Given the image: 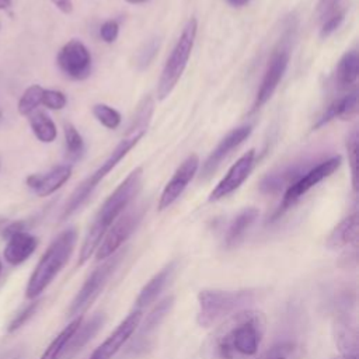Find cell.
<instances>
[{"instance_id":"obj_22","label":"cell","mask_w":359,"mask_h":359,"mask_svg":"<svg viewBox=\"0 0 359 359\" xmlns=\"http://www.w3.org/2000/svg\"><path fill=\"white\" fill-rule=\"evenodd\" d=\"M358 227H359V217L358 213L353 212L349 216L344 217L328 234L325 240V245L331 250L344 248L351 244H356L358 240Z\"/></svg>"},{"instance_id":"obj_4","label":"cell","mask_w":359,"mask_h":359,"mask_svg":"<svg viewBox=\"0 0 359 359\" xmlns=\"http://www.w3.org/2000/svg\"><path fill=\"white\" fill-rule=\"evenodd\" d=\"M257 292L254 289L222 290L203 289L198 293V314L196 323L201 327H210L224 320L236 311L248 309L254 303Z\"/></svg>"},{"instance_id":"obj_18","label":"cell","mask_w":359,"mask_h":359,"mask_svg":"<svg viewBox=\"0 0 359 359\" xmlns=\"http://www.w3.org/2000/svg\"><path fill=\"white\" fill-rule=\"evenodd\" d=\"M6 248L3 251L4 259L10 265H20L27 261L38 247V238L25 230L10 234Z\"/></svg>"},{"instance_id":"obj_28","label":"cell","mask_w":359,"mask_h":359,"mask_svg":"<svg viewBox=\"0 0 359 359\" xmlns=\"http://www.w3.org/2000/svg\"><path fill=\"white\" fill-rule=\"evenodd\" d=\"M83 321V317H77L73 318L53 339L52 342L48 345V348L43 351L42 356L39 359H60L62 353L69 342V339L72 338V335L74 334V331L77 330V327L80 325V323Z\"/></svg>"},{"instance_id":"obj_12","label":"cell","mask_w":359,"mask_h":359,"mask_svg":"<svg viewBox=\"0 0 359 359\" xmlns=\"http://www.w3.org/2000/svg\"><path fill=\"white\" fill-rule=\"evenodd\" d=\"M142 314H143L142 310L133 309L119 323V325L114 330V332H111L107 337V339L93 351L88 359H112L137 330L142 321Z\"/></svg>"},{"instance_id":"obj_24","label":"cell","mask_w":359,"mask_h":359,"mask_svg":"<svg viewBox=\"0 0 359 359\" xmlns=\"http://www.w3.org/2000/svg\"><path fill=\"white\" fill-rule=\"evenodd\" d=\"M259 212L257 208H245L243 209L230 223L226 237H224V245L227 248H231L237 245L248 231V229L254 224L257 220Z\"/></svg>"},{"instance_id":"obj_30","label":"cell","mask_w":359,"mask_h":359,"mask_svg":"<svg viewBox=\"0 0 359 359\" xmlns=\"http://www.w3.org/2000/svg\"><path fill=\"white\" fill-rule=\"evenodd\" d=\"M65 133V146H66V157L70 161H77L81 158L84 153V140L79 130L72 123H65L63 126Z\"/></svg>"},{"instance_id":"obj_34","label":"cell","mask_w":359,"mask_h":359,"mask_svg":"<svg viewBox=\"0 0 359 359\" xmlns=\"http://www.w3.org/2000/svg\"><path fill=\"white\" fill-rule=\"evenodd\" d=\"M39 306H41V300H36V299H34L31 303H28L21 311H18L17 314H15V317L10 321V324H8V327H7V332H15L17 330H20L22 325H25L27 324V321L28 320H31L32 317H34V314L38 311V309H39Z\"/></svg>"},{"instance_id":"obj_8","label":"cell","mask_w":359,"mask_h":359,"mask_svg":"<svg viewBox=\"0 0 359 359\" xmlns=\"http://www.w3.org/2000/svg\"><path fill=\"white\" fill-rule=\"evenodd\" d=\"M342 157L341 156H332L330 158H325L320 161L317 165L309 168L304 171L303 175H300L294 182H292L283 194L282 202L276 212L272 216V220L278 219L280 215H283L289 208H292L304 194H307L311 188H314L317 184L332 175L341 165Z\"/></svg>"},{"instance_id":"obj_17","label":"cell","mask_w":359,"mask_h":359,"mask_svg":"<svg viewBox=\"0 0 359 359\" xmlns=\"http://www.w3.org/2000/svg\"><path fill=\"white\" fill-rule=\"evenodd\" d=\"M72 177V165L70 164H59L55 165L45 174H31L27 177V187L36 194L38 196H49L62 188L69 178Z\"/></svg>"},{"instance_id":"obj_35","label":"cell","mask_w":359,"mask_h":359,"mask_svg":"<svg viewBox=\"0 0 359 359\" xmlns=\"http://www.w3.org/2000/svg\"><path fill=\"white\" fill-rule=\"evenodd\" d=\"M66 104H67V98L65 93L59 90H49V88L43 90L41 105H43L45 108L52 111H59V109H63Z\"/></svg>"},{"instance_id":"obj_26","label":"cell","mask_w":359,"mask_h":359,"mask_svg":"<svg viewBox=\"0 0 359 359\" xmlns=\"http://www.w3.org/2000/svg\"><path fill=\"white\" fill-rule=\"evenodd\" d=\"M359 74V56L358 50L352 49L342 55L337 65L335 80L341 87L355 84Z\"/></svg>"},{"instance_id":"obj_23","label":"cell","mask_w":359,"mask_h":359,"mask_svg":"<svg viewBox=\"0 0 359 359\" xmlns=\"http://www.w3.org/2000/svg\"><path fill=\"white\" fill-rule=\"evenodd\" d=\"M335 344L342 359H358V332L346 318H338L334 325Z\"/></svg>"},{"instance_id":"obj_20","label":"cell","mask_w":359,"mask_h":359,"mask_svg":"<svg viewBox=\"0 0 359 359\" xmlns=\"http://www.w3.org/2000/svg\"><path fill=\"white\" fill-rule=\"evenodd\" d=\"M104 323H105L104 313L94 314L86 323L81 321L80 325L77 327V330L74 331V334L72 335V338L69 339V342L62 353V359H72L79 351H81L83 346L87 345V342L91 341V338L100 331V328L102 327Z\"/></svg>"},{"instance_id":"obj_41","label":"cell","mask_w":359,"mask_h":359,"mask_svg":"<svg viewBox=\"0 0 359 359\" xmlns=\"http://www.w3.org/2000/svg\"><path fill=\"white\" fill-rule=\"evenodd\" d=\"M226 3H229L231 7H244L247 6L251 0H224Z\"/></svg>"},{"instance_id":"obj_7","label":"cell","mask_w":359,"mask_h":359,"mask_svg":"<svg viewBox=\"0 0 359 359\" xmlns=\"http://www.w3.org/2000/svg\"><path fill=\"white\" fill-rule=\"evenodd\" d=\"M125 257V251H116L111 257L102 261L101 265H98L86 279L74 299L72 300L69 309H67V317L69 318H77L83 317V314L90 309V306L98 299L101 292L108 285L111 276L116 271L121 259Z\"/></svg>"},{"instance_id":"obj_5","label":"cell","mask_w":359,"mask_h":359,"mask_svg":"<svg viewBox=\"0 0 359 359\" xmlns=\"http://www.w3.org/2000/svg\"><path fill=\"white\" fill-rule=\"evenodd\" d=\"M144 136V132H137L132 135L130 137H126L118 143V146L112 150L109 157L84 181H81L74 191L70 194L69 199L66 201L62 213H60V220L69 219L72 215H74L91 196L94 192L95 187L105 178V175L139 143V140Z\"/></svg>"},{"instance_id":"obj_6","label":"cell","mask_w":359,"mask_h":359,"mask_svg":"<svg viewBox=\"0 0 359 359\" xmlns=\"http://www.w3.org/2000/svg\"><path fill=\"white\" fill-rule=\"evenodd\" d=\"M196 31H198V21L195 17H191L185 22L182 32H181L175 46L172 48L170 56L167 57V62L160 74V79L157 83V98L160 101L165 100L171 94V91L177 86L178 80L181 79V76L188 65L191 52L194 49Z\"/></svg>"},{"instance_id":"obj_46","label":"cell","mask_w":359,"mask_h":359,"mask_svg":"<svg viewBox=\"0 0 359 359\" xmlns=\"http://www.w3.org/2000/svg\"><path fill=\"white\" fill-rule=\"evenodd\" d=\"M0 116H1V115H0Z\"/></svg>"},{"instance_id":"obj_27","label":"cell","mask_w":359,"mask_h":359,"mask_svg":"<svg viewBox=\"0 0 359 359\" xmlns=\"http://www.w3.org/2000/svg\"><path fill=\"white\" fill-rule=\"evenodd\" d=\"M304 346L294 339H282L271 345L255 359H302Z\"/></svg>"},{"instance_id":"obj_25","label":"cell","mask_w":359,"mask_h":359,"mask_svg":"<svg viewBox=\"0 0 359 359\" xmlns=\"http://www.w3.org/2000/svg\"><path fill=\"white\" fill-rule=\"evenodd\" d=\"M29 128L35 137L42 143H52L57 136V129L53 119L43 111H34L27 116Z\"/></svg>"},{"instance_id":"obj_1","label":"cell","mask_w":359,"mask_h":359,"mask_svg":"<svg viewBox=\"0 0 359 359\" xmlns=\"http://www.w3.org/2000/svg\"><path fill=\"white\" fill-rule=\"evenodd\" d=\"M266 330L262 311L243 309L220 321L201 346L203 359H251L257 355Z\"/></svg>"},{"instance_id":"obj_43","label":"cell","mask_w":359,"mask_h":359,"mask_svg":"<svg viewBox=\"0 0 359 359\" xmlns=\"http://www.w3.org/2000/svg\"><path fill=\"white\" fill-rule=\"evenodd\" d=\"M125 1L130 4H143V3H147L149 0H125Z\"/></svg>"},{"instance_id":"obj_2","label":"cell","mask_w":359,"mask_h":359,"mask_svg":"<svg viewBox=\"0 0 359 359\" xmlns=\"http://www.w3.org/2000/svg\"><path fill=\"white\" fill-rule=\"evenodd\" d=\"M143 168L136 167L128 174V177L114 189V192L104 201L95 213L80 247L77 266L84 265L95 252L102 237L112 226V223L121 216V213L132 203L142 188Z\"/></svg>"},{"instance_id":"obj_10","label":"cell","mask_w":359,"mask_h":359,"mask_svg":"<svg viewBox=\"0 0 359 359\" xmlns=\"http://www.w3.org/2000/svg\"><path fill=\"white\" fill-rule=\"evenodd\" d=\"M289 59H290V48H289L287 41L283 39L282 43H279L273 49V52L268 60V65H266L264 77L261 80L259 88L257 91L251 112L258 111L271 100V97L273 95L275 90L278 88V86L287 69Z\"/></svg>"},{"instance_id":"obj_40","label":"cell","mask_w":359,"mask_h":359,"mask_svg":"<svg viewBox=\"0 0 359 359\" xmlns=\"http://www.w3.org/2000/svg\"><path fill=\"white\" fill-rule=\"evenodd\" d=\"M57 10L65 14H70L73 11V0H50Z\"/></svg>"},{"instance_id":"obj_19","label":"cell","mask_w":359,"mask_h":359,"mask_svg":"<svg viewBox=\"0 0 359 359\" xmlns=\"http://www.w3.org/2000/svg\"><path fill=\"white\" fill-rule=\"evenodd\" d=\"M177 271V261H171L168 262L164 268H161L139 292L136 300H135V306L133 309L136 310H142L144 307H147L149 304H151L158 296L160 293L164 290V287L167 286V283L170 282V279L172 278L174 272Z\"/></svg>"},{"instance_id":"obj_13","label":"cell","mask_w":359,"mask_h":359,"mask_svg":"<svg viewBox=\"0 0 359 359\" xmlns=\"http://www.w3.org/2000/svg\"><path fill=\"white\" fill-rule=\"evenodd\" d=\"M255 163V150L245 151L227 171V174L217 182V185L209 194V202L220 201L233 194L248 178Z\"/></svg>"},{"instance_id":"obj_31","label":"cell","mask_w":359,"mask_h":359,"mask_svg":"<svg viewBox=\"0 0 359 359\" xmlns=\"http://www.w3.org/2000/svg\"><path fill=\"white\" fill-rule=\"evenodd\" d=\"M151 114H153V100L150 97H146L140 102V105L132 119V123L128 128V133L135 135L137 132H146V128L149 125Z\"/></svg>"},{"instance_id":"obj_39","label":"cell","mask_w":359,"mask_h":359,"mask_svg":"<svg viewBox=\"0 0 359 359\" xmlns=\"http://www.w3.org/2000/svg\"><path fill=\"white\" fill-rule=\"evenodd\" d=\"M341 0H318L317 4V15L321 21L327 20L330 15L339 10Z\"/></svg>"},{"instance_id":"obj_33","label":"cell","mask_w":359,"mask_h":359,"mask_svg":"<svg viewBox=\"0 0 359 359\" xmlns=\"http://www.w3.org/2000/svg\"><path fill=\"white\" fill-rule=\"evenodd\" d=\"M93 115L108 129H116L121 125V114L107 104H95L93 107Z\"/></svg>"},{"instance_id":"obj_42","label":"cell","mask_w":359,"mask_h":359,"mask_svg":"<svg viewBox=\"0 0 359 359\" xmlns=\"http://www.w3.org/2000/svg\"><path fill=\"white\" fill-rule=\"evenodd\" d=\"M11 6V0H0V11L7 10Z\"/></svg>"},{"instance_id":"obj_21","label":"cell","mask_w":359,"mask_h":359,"mask_svg":"<svg viewBox=\"0 0 359 359\" xmlns=\"http://www.w3.org/2000/svg\"><path fill=\"white\" fill-rule=\"evenodd\" d=\"M356 111H358V91L353 90V91L342 95L341 98L332 101L324 109V112L318 116V119L313 125V130H317L321 126H324L328 122L338 119V118L348 119V118L353 116L356 114Z\"/></svg>"},{"instance_id":"obj_29","label":"cell","mask_w":359,"mask_h":359,"mask_svg":"<svg viewBox=\"0 0 359 359\" xmlns=\"http://www.w3.org/2000/svg\"><path fill=\"white\" fill-rule=\"evenodd\" d=\"M43 87L39 84H31L29 87H27L17 104V109L18 114L22 116H28L31 115L34 111L38 109V107L42 102V95H43Z\"/></svg>"},{"instance_id":"obj_36","label":"cell","mask_w":359,"mask_h":359,"mask_svg":"<svg viewBox=\"0 0 359 359\" xmlns=\"http://www.w3.org/2000/svg\"><path fill=\"white\" fill-rule=\"evenodd\" d=\"M344 10H338L337 13H334L332 15H330L327 20L323 21V25H321V29H320V36L321 38H327L330 36L332 32H335L339 25L342 24L344 21Z\"/></svg>"},{"instance_id":"obj_45","label":"cell","mask_w":359,"mask_h":359,"mask_svg":"<svg viewBox=\"0 0 359 359\" xmlns=\"http://www.w3.org/2000/svg\"><path fill=\"white\" fill-rule=\"evenodd\" d=\"M0 271H1V265H0Z\"/></svg>"},{"instance_id":"obj_32","label":"cell","mask_w":359,"mask_h":359,"mask_svg":"<svg viewBox=\"0 0 359 359\" xmlns=\"http://www.w3.org/2000/svg\"><path fill=\"white\" fill-rule=\"evenodd\" d=\"M358 150H359V136H358V130L353 129L346 137V153H348V161H349L351 174H352V188L355 192L358 191Z\"/></svg>"},{"instance_id":"obj_3","label":"cell","mask_w":359,"mask_h":359,"mask_svg":"<svg viewBox=\"0 0 359 359\" xmlns=\"http://www.w3.org/2000/svg\"><path fill=\"white\" fill-rule=\"evenodd\" d=\"M76 241L77 231L74 227H69L56 236V238L49 244L28 279L25 287V296L28 299H38L53 282V279L70 259Z\"/></svg>"},{"instance_id":"obj_14","label":"cell","mask_w":359,"mask_h":359,"mask_svg":"<svg viewBox=\"0 0 359 359\" xmlns=\"http://www.w3.org/2000/svg\"><path fill=\"white\" fill-rule=\"evenodd\" d=\"M199 168V158L195 153L189 154L175 170L171 180L165 184L160 199H158V210H164L170 208L184 192L188 184L192 181Z\"/></svg>"},{"instance_id":"obj_16","label":"cell","mask_w":359,"mask_h":359,"mask_svg":"<svg viewBox=\"0 0 359 359\" xmlns=\"http://www.w3.org/2000/svg\"><path fill=\"white\" fill-rule=\"evenodd\" d=\"M174 306V296H165L163 300H160L151 311L146 316L143 324H139L137 335L133 339L132 345L129 346V352L136 355L139 352H144L150 344H151V334L158 328V325L163 323V320L167 317L170 310Z\"/></svg>"},{"instance_id":"obj_38","label":"cell","mask_w":359,"mask_h":359,"mask_svg":"<svg viewBox=\"0 0 359 359\" xmlns=\"http://www.w3.org/2000/svg\"><path fill=\"white\" fill-rule=\"evenodd\" d=\"M119 34V24L115 20H108L100 27V36L104 42L112 43Z\"/></svg>"},{"instance_id":"obj_9","label":"cell","mask_w":359,"mask_h":359,"mask_svg":"<svg viewBox=\"0 0 359 359\" xmlns=\"http://www.w3.org/2000/svg\"><path fill=\"white\" fill-rule=\"evenodd\" d=\"M146 212L144 205H136L132 208H126L121 216L112 223L105 236L102 237L100 245L95 250L97 261H104L116 251L121 250L122 244L132 236L139 223L142 222Z\"/></svg>"},{"instance_id":"obj_37","label":"cell","mask_w":359,"mask_h":359,"mask_svg":"<svg viewBox=\"0 0 359 359\" xmlns=\"http://www.w3.org/2000/svg\"><path fill=\"white\" fill-rule=\"evenodd\" d=\"M157 49H158V41H157L156 38L150 39V41L144 45V48H143V49L139 52V55H137V65H139L140 69L146 67V66L153 60L154 55L157 53Z\"/></svg>"},{"instance_id":"obj_15","label":"cell","mask_w":359,"mask_h":359,"mask_svg":"<svg viewBox=\"0 0 359 359\" xmlns=\"http://www.w3.org/2000/svg\"><path fill=\"white\" fill-rule=\"evenodd\" d=\"M251 130H252L251 125H241L230 130L219 142V144L212 150V153L208 156V158L202 164L199 178L209 180L213 175V172L217 170V167L222 164V161L229 156V153L234 150L237 146H240L251 135Z\"/></svg>"},{"instance_id":"obj_11","label":"cell","mask_w":359,"mask_h":359,"mask_svg":"<svg viewBox=\"0 0 359 359\" xmlns=\"http://www.w3.org/2000/svg\"><path fill=\"white\" fill-rule=\"evenodd\" d=\"M60 72L72 80H84L91 74V53L79 39L66 42L56 56Z\"/></svg>"},{"instance_id":"obj_44","label":"cell","mask_w":359,"mask_h":359,"mask_svg":"<svg viewBox=\"0 0 359 359\" xmlns=\"http://www.w3.org/2000/svg\"><path fill=\"white\" fill-rule=\"evenodd\" d=\"M0 28H1V22H0Z\"/></svg>"}]
</instances>
